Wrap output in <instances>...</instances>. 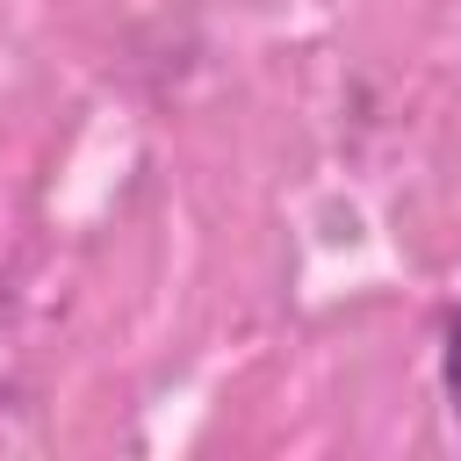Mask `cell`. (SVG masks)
I'll return each mask as SVG.
<instances>
[{"label":"cell","mask_w":461,"mask_h":461,"mask_svg":"<svg viewBox=\"0 0 461 461\" xmlns=\"http://www.w3.org/2000/svg\"><path fill=\"white\" fill-rule=\"evenodd\" d=\"M439 389H447V411H454V425H461V310H454L447 331H439Z\"/></svg>","instance_id":"obj_1"}]
</instances>
